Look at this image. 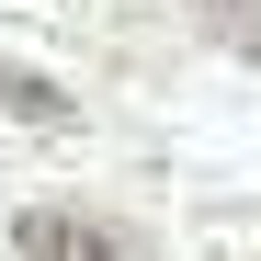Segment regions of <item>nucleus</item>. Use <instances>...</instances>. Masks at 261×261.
<instances>
[{
  "mask_svg": "<svg viewBox=\"0 0 261 261\" xmlns=\"http://www.w3.org/2000/svg\"><path fill=\"white\" fill-rule=\"evenodd\" d=\"M12 250H23V261H148L125 227H102V216H68V204H34L23 227H12Z\"/></svg>",
  "mask_w": 261,
  "mask_h": 261,
  "instance_id": "obj_1",
  "label": "nucleus"
},
{
  "mask_svg": "<svg viewBox=\"0 0 261 261\" xmlns=\"http://www.w3.org/2000/svg\"><path fill=\"white\" fill-rule=\"evenodd\" d=\"M204 23H216V46H239V57H261V0H216Z\"/></svg>",
  "mask_w": 261,
  "mask_h": 261,
  "instance_id": "obj_2",
  "label": "nucleus"
},
{
  "mask_svg": "<svg viewBox=\"0 0 261 261\" xmlns=\"http://www.w3.org/2000/svg\"><path fill=\"white\" fill-rule=\"evenodd\" d=\"M0 102H12V114H34V125H57V114H68L46 80H34V68H0Z\"/></svg>",
  "mask_w": 261,
  "mask_h": 261,
  "instance_id": "obj_3",
  "label": "nucleus"
}]
</instances>
